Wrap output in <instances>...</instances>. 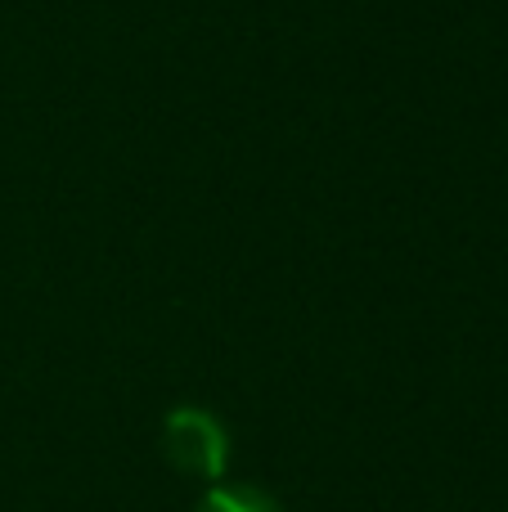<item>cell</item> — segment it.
I'll use <instances>...</instances> for the list:
<instances>
[{
	"mask_svg": "<svg viewBox=\"0 0 508 512\" xmlns=\"http://www.w3.org/2000/svg\"><path fill=\"white\" fill-rule=\"evenodd\" d=\"M162 454L185 477L221 481L225 463H230V436H225L216 414L185 405V409H171L167 423H162Z\"/></svg>",
	"mask_w": 508,
	"mask_h": 512,
	"instance_id": "obj_1",
	"label": "cell"
},
{
	"mask_svg": "<svg viewBox=\"0 0 508 512\" xmlns=\"http://www.w3.org/2000/svg\"><path fill=\"white\" fill-rule=\"evenodd\" d=\"M194 512H284V508H279L270 495L252 490V486H239V490L234 486H212Z\"/></svg>",
	"mask_w": 508,
	"mask_h": 512,
	"instance_id": "obj_2",
	"label": "cell"
}]
</instances>
